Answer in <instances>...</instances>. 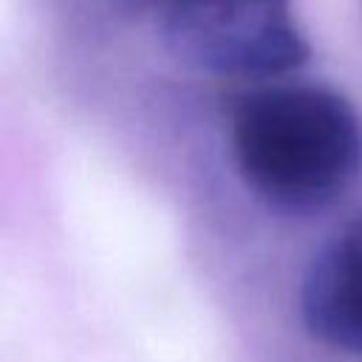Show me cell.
Returning <instances> with one entry per match:
<instances>
[{"label":"cell","mask_w":362,"mask_h":362,"mask_svg":"<svg viewBox=\"0 0 362 362\" xmlns=\"http://www.w3.org/2000/svg\"><path fill=\"white\" fill-rule=\"evenodd\" d=\"M246 187L280 209L334 201L362 161V124L345 96L317 85H274L238 99L229 127Z\"/></svg>","instance_id":"1"},{"label":"cell","mask_w":362,"mask_h":362,"mask_svg":"<svg viewBox=\"0 0 362 362\" xmlns=\"http://www.w3.org/2000/svg\"><path fill=\"white\" fill-rule=\"evenodd\" d=\"M164 37L184 65L212 76L272 79L308 59L291 0H173Z\"/></svg>","instance_id":"2"},{"label":"cell","mask_w":362,"mask_h":362,"mask_svg":"<svg viewBox=\"0 0 362 362\" xmlns=\"http://www.w3.org/2000/svg\"><path fill=\"white\" fill-rule=\"evenodd\" d=\"M300 314L322 345L362 354V215L311 257L300 286Z\"/></svg>","instance_id":"3"}]
</instances>
